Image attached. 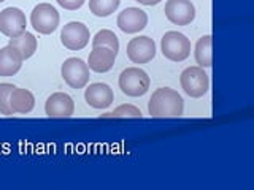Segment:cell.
I'll return each mask as SVG.
<instances>
[{
  "label": "cell",
  "mask_w": 254,
  "mask_h": 190,
  "mask_svg": "<svg viewBox=\"0 0 254 190\" xmlns=\"http://www.w3.org/2000/svg\"><path fill=\"white\" fill-rule=\"evenodd\" d=\"M84 98H86V103L89 106H92L95 109H105L111 105V103H113L115 95H113V91H111V87L108 84L94 83L86 89Z\"/></svg>",
  "instance_id": "5bb4252c"
},
{
  "label": "cell",
  "mask_w": 254,
  "mask_h": 190,
  "mask_svg": "<svg viewBox=\"0 0 254 190\" xmlns=\"http://www.w3.org/2000/svg\"><path fill=\"white\" fill-rule=\"evenodd\" d=\"M86 0H58V3L65 10H78L84 5Z\"/></svg>",
  "instance_id": "603a6c76"
},
{
  "label": "cell",
  "mask_w": 254,
  "mask_h": 190,
  "mask_svg": "<svg viewBox=\"0 0 254 190\" xmlns=\"http://www.w3.org/2000/svg\"><path fill=\"white\" fill-rule=\"evenodd\" d=\"M185 111V101L181 95L170 89L161 87L157 89L148 101V113L151 117H178Z\"/></svg>",
  "instance_id": "6da1fadb"
},
{
  "label": "cell",
  "mask_w": 254,
  "mask_h": 190,
  "mask_svg": "<svg viewBox=\"0 0 254 190\" xmlns=\"http://www.w3.org/2000/svg\"><path fill=\"white\" fill-rule=\"evenodd\" d=\"M213 37L203 35L198 38L195 45V60L202 68H208L213 65Z\"/></svg>",
  "instance_id": "ac0fdd59"
},
{
  "label": "cell",
  "mask_w": 254,
  "mask_h": 190,
  "mask_svg": "<svg viewBox=\"0 0 254 190\" xmlns=\"http://www.w3.org/2000/svg\"><path fill=\"white\" fill-rule=\"evenodd\" d=\"M121 0H89V10L97 18H107V16L113 14Z\"/></svg>",
  "instance_id": "d6986e66"
},
{
  "label": "cell",
  "mask_w": 254,
  "mask_h": 190,
  "mask_svg": "<svg viewBox=\"0 0 254 190\" xmlns=\"http://www.w3.org/2000/svg\"><path fill=\"white\" fill-rule=\"evenodd\" d=\"M127 57L133 63H148L156 57V43L149 37H137L127 43Z\"/></svg>",
  "instance_id": "30bf717a"
},
{
  "label": "cell",
  "mask_w": 254,
  "mask_h": 190,
  "mask_svg": "<svg viewBox=\"0 0 254 190\" xmlns=\"http://www.w3.org/2000/svg\"><path fill=\"white\" fill-rule=\"evenodd\" d=\"M61 73L71 89H83L89 83V67L81 59L70 57L62 63Z\"/></svg>",
  "instance_id": "8992f818"
},
{
  "label": "cell",
  "mask_w": 254,
  "mask_h": 190,
  "mask_svg": "<svg viewBox=\"0 0 254 190\" xmlns=\"http://www.w3.org/2000/svg\"><path fill=\"white\" fill-rule=\"evenodd\" d=\"M102 117H141V111L133 105H121Z\"/></svg>",
  "instance_id": "7402d4cb"
},
{
  "label": "cell",
  "mask_w": 254,
  "mask_h": 190,
  "mask_svg": "<svg viewBox=\"0 0 254 190\" xmlns=\"http://www.w3.org/2000/svg\"><path fill=\"white\" fill-rule=\"evenodd\" d=\"M164 11L175 26H188L195 18V8L190 0H167Z\"/></svg>",
  "instance_id": "9c48e42d"
},
{
  "label": "cell",
  "mask_w": 254,
  "mask_h": 190,
  "mask_svg": "<svg viewBox=\"0 0 254 190\" xmlns=\"http://www.w3.org/2000/svg\"><path fill=\"white\" fill-rule=\"evenodd\" d=\"M2 2H5V0H0V3H2Z\"/></svg>",
  "instance_id": "d4e9b609"
},
{
  "label": "cell",
  "mask_w": 254,
  "mask_h": 190,
  "mask_svg": "<svg viewBox=\"0 0 254 190\" xmlns=\"http://www.w3.org/2000/svg\"><path fill=\"white\" fill-rule=\"evenodd\" d=\"M8 45L16 48V49L21 52V55L24 59L32 57V55H34L35 51H37V38L27 30L22 32V34L18 35V37L10 38V43H8Z\"/></svg>",
  "instance_id": "e0dca14e"
},
{
  "label": "cell",
  "mask_w": 254,
  "mask_h": 190,
  "mask_svg": "<svg viewBox=\"0 0 254 190\" xmlns=\"http://www.w3.org/2000/svg\"><path fill=\"white\" fill-rule=\"evenodd\" d=\"M151 79L146 71L141 68L130 67L126 68L119 76V89L129 97H141L149 89Z\"/></svg>",
  "instance_id": "7a4b0ae2"
},
{
  "label": "cell",
  "mask_w": 254,
  "mask_h": 190,
  "mask_svg": "<svg viewBox=\"0 0 254 190\" xmlns=\"http://www.w3.org/2000/svg\"><path fill=\"white\" fill-rule=\"evenodd\" d=\"M92 46H107V48H111L113 51H119V40L118 37L115 35V32H111L108 29H103V30H99L95 37L92 38Z\"/></svg>",
  "instance_id": "ffe728a7"
},
{
  "label": "cell",
  "mask_w": 254,
  "mask_h": 190,
  "mask_svg": "<svg viewBox=\"0 0 254 190\" xmlns=\"http://www.w3.org/2000/svg\"><path fill=\"white\" fill-rule=\"evenodd\" d=\"M180 83L183 91H185L189 97L198 98L208 92L210 89V79L208 75L205 73L202 67H189L181 73Z\"/></svg>",
  "instance_id": "277c9868"
},
{
  "label": "cell",
  "mask_w": 254,
  "mask_h": 190,
  "mask_svg": "<svg viewBox=\"0 0 254 190\" xmlns=\"http://www.w3.org/2000/svg\"><path fill=\"white\" fill-rule=\"evenodd\" d=\"M89 38H91L89 29L83 22H76V21L65 24L61 32V42L70 51L83 49L89 43Z\"/></svg>",
  "instance_id": "52a82bcc"
},
{
  "label": "cell",
  "mask_w": 254,
  "mask_h": 190,
  "mask_svg": "<svg viewBox=\"0 0 254 190\" xmlns=\"http://www.w3.org/2000/svg\"><path fill=\"white\" fill-rule=\"evenodd\" d=\"M161 49L164 57L172 62H183L190 54V42L180 32H167L161 40Z\"/></svg>",
  "instance_id": "3957f363"
},
{
  "label": "cell",
  "mask_w": 254,
  "mask_h": 190,
  "mask_svg": "<svg viewBox=\"0 0 254 190\" xmlns=\"http://www.w3.org/2000/svg\"><path fill=\"white\" fill-rule=\"evenodd\" d=\"M26 26H27L26 14L19 8L8 6L0 11V32L5 37L13 38L21 35L22 32H26Z\"/></svg>",
  "instance_id": "ba28073f"
},
{
  "label": "cell",
  "mask_w": 254,
  "mask_h": 190,
  "mask_svg": "<svg viewBox=\"0 0 254 190\" xmlns=\"http://www.w3.org/2000/svg\"><path fill=\"white\" fill-rule=\"evenodd\" d=\"M135 2H138L141 5H148V6H153V5H157L161 0H135Z\"/></svg>",
  "instance_id": "cb8c5ba5"
},
{
  "label": "cell",
  "mask_w": 254,
  "mask_h": 190,
  "mask_svg": "<svg viewBox=\"0 0 254 190\" xmlns=\"http://www.w3.org/2000/svg\"><path fill=\"white\" fill-rule=\"evenodd\" d=\"M45 113L48 117H54V119L70 117L75 113V103L70 95L64 92H56L46 100Z\"/></svg>",
  "instance_id": "7c38bea8"
},
{
  "label": "cell",
  "mask_w": 254,
  "mask_h": 190,
  "mask_svg": "<svg viewBox=\"0 0 254 190\" xmlns=\"http://www.w3.org/2000/svg\"><path fill=\"white\" fill-rule=\"evenodd\" d=\"M148 24V14L140 8H126L118 16V27L126 34H137L143 30Z\"/></svg>",
  "instance_id": "8fae6325"
},
{
  "label": "cell",
  "mask_w": 254,
  "mask_h": 190,
  "mask_svg": "<svg viewBox=\"0 0 254 190\" xmlns=\"http://www.w3.org/2000/svg\"><path fill=\"white\" fill-rule=\"evenodd\" d=\"M35 106L34 94L27 89H19L14 87V91L10 95V108L13 114H27Z\"/></svg>",
  "instance_id": "2e32d148"
},
{
  "label": "cell",
  "mask_w": 254,
  "mask_h": 190,
  "mask_svg": "<svg viewBox=\"0 0 254 190\" xmlns=\"http://www.w3.org/2000/svg\"><path fill=\"white\" fill-rule=\"evenodd\" d=\"M24 57L13 46H5L0 49V76L8 78L16 75L22 67Z\"/></svg>",
  "instance_id": "9a60e30c"
},
{
  "label": "cell",
  "mask_w": 254,
  "mask_h": 190,
  "mask_svg": "<svg viewBox=\"0 0 254 190\" xmlns=\"http://www.w3.org/2000/svg\"><path fill=\"white\" fill-rule=\"evenodd\" d=\"M59 13L50 3H40L37 5L30 14V24L38 34L50 35L59 27Z\"/></svg>",
  "instance_id": "5b68a950"
},
{
  "label": "cell",
  "mask_w": 254,
  "mask_h": 190,
  "mask_svg": "<svg viewBox=\"0 0 254 190\" xmlns=\"http://www.w3.org/2000/svg\"><path fill=\"white\" fill-rule=\"evenodd\" d=\"M118 52L107 46H95L89 54V60H87V67L95 73H107L115 67Z\"/></svg>",
  "instance_id": "4fadbf2b"
},
{
  "label": "cell",
  "mask_w": 254,
  "mask_h": 190,
  "mask_svg": "<svg viewBox=\"0 0 254 190\" xmlns=\"http://www.w3.org/2000/svg\"><path fill=\"white\" fill-rule=\"evenodd\" d=\"M14 91V86L10 83L0 84V114L13 116V111L10 108V95Z\"/></svg>",
  "instance_id": "44dd1931"
}]
</instances>
